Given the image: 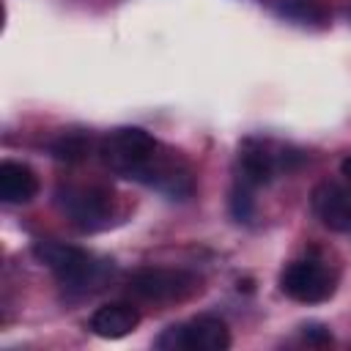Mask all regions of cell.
<instances>
[{
    "label": "cell",
    "mask_w": 351,
    "mask_h": 351,
    "mask_svg": "<svg viewBox=\"0 0 351 351\" xmlns=\"http://www.w3.org/2000/svg\"><path fill=\"white\" fill-rule=\"evenodd\" d=\"M159 151V143L140 126H121L112 129L101 143H99V159L104 167L123 178L140 181L145 167L154 162Z\"/></svg>",
    "instance_id": "6da1fadb"
},
{
    "label": "cell",
    "mask_w": 351,
    "mask_h": 351,
    "mask_svg": "<svg viewBox=\"0 0 351 351\" xmlns=\"http://www.w3.org/2000/svg\"><path fill=\"white\" fill-rule=\"evenodd\" d=\"M33 255L55 271V277L60 280V285L66 291H90V285H96L101 280V263L85 252L82 247H71L63 241H36L33 244Z\"/></svg>",
    "instance_id": "7a4b0ae2"
},
{
    "label": "cell",
    "mask_w": 351,
    "mask_h": 351,
    "mask_svg": "<svg viewBox=\"0 0 351 351\" xmlns=\"http://www.w3.org/2000/svg\"><path fill=\"white\" fill-rule=\"evenodd\" d=\"M230 346V329L217 315H197L186 324L167 326L156 337L162 351H225Z\"/></svg>",
    "instance_id": "3957f363"
},
{
    "label": "cell",
    "mask_w": 351,
    "mask_h": 351,
    "mask_svg": "<svg viewBox=\"0 0 351 351\" xmlns=\"http://www.w3.org/2000/svg\"><path fill=\"white\" fill-rule=\"evenodd\" d=\"M58 203L74 228L93 233L110 225L112 217V192L101 186H66L58 192Z\"/></svg>",
    "instance_id": "277c9868"
},
{
    "label": "cell",
    "mask_w": 351,
    "mask_h": 351,
    "mask_svg": "<svg viewBox=\"0 0 351 351\" xmlns=\"http://www.w3.org/2000/svg\"><path fill=\"white\" fill-rule=\"evenodd\" d=\"M280 291L302 304H318L326 302L335 293V274L313 258L293 261L280 274Z\"/></svg>",
    "instance_id": "5b68a950"
},
{
    "label": "cell",
    "mask_w": 351,
    "mask_h": 351,
    "mask_svg": "<svg viewBox=\"0 0 351 351\" xmlns=\"http://www.w3.org/2000/svg\"><path fill=\"white\" fill-rule=\"evenodd\" d=\"M197 277L184 269H162L148 266L129 277V293L145 302H176L189 296L197 288Z\"/></svg>",
    "instance_id": "8992f818"
},
{
    "label": "cell",
    "mask_w": 351,
    "mask_h": 351,
    "mask_svg": "<svg viewBox=\"0 0 351 351\" xmlns=\"http://www.w3.org/2000/svg\"><path fill=\"white\" fill-rule=\"evenodd\" d=\"M140 184L162 192L167 200H186L195 192V176L189 170V165L173 154H159L154 156V162L145 167Z\"/></svg>",
    "instance_id": "52a82bcc"
},
{
    "label": "cell",
    "mask_w": 351,
    "mask_h": 351,
    "mask_svg": "<svg viewBox=\"0 0 351 351\" xmlns=\"http://www.w3.org/2000/svg\"><path fill=\"white\" fill-rule=\"evenodd\" d=\"M280 167L288 170V148L274 151L263 140H244L239 145V184L244 186L269 184Z\"/></svg>",
    "instance_id": "ba28073f"
},
{
    "label": "cell",
    "mask_w": 351,
    "mask_h": 351,
    "mask_svg": "<svg viewBox=\"0 0 351 351\" xmlns=\"http://www.w3.org/2000/svg\"><path fill=\"white\" fill-rule=\"evenodd\" d=\"M313 211L329 230H351V184L324 181L310 195Z\"/></svg>",
    "instance_id": "9c48e42d"
},
{
    "label": "cell",
    "mask_w": 351,
    "mask_h": 351,
    "mask_svg": "<svg viewBox=\"0 0 351 351\" xmlns=\"http://www.w3.org/2000/svg\"><path fill=\"white\" fill-rule=\"evenodd\" d=\"M140 324V313L129 304V302H110L93 310V315L88 318V329L96 337L104 340H118L126 337L132 329H137Z\"/></svg>",
    "instance_id": "30bf717a"
},
{
    "label": "cell",
    "mask_w": 351,
    "mask_h": 351,
    "mask_svg": "<svg viewBox=\"0 0 351 351\" xmlns=\"http://www.w3.org/2000/svg\"><path fill=\"white\" fill-rule=\"evenodd\" d=\"M36 192H38V178L25 162H14V159L0 162V200L3 203H11V206L30 203Z\"/></svg>",
    "instance_id": "8fae6325"
},
{
    "label": "cell",
    "mask_w": 351,
    "mask_h": 351,
    "mask_svg": "<svg viewBox=\"0 0 351 351\" xmlns=\"http://www.w3.org/2000/svg\"><path fill=\"white\" fill-rule=\"evenodd\" d=\"M93 151V137L82 129H69V132H60L52 143H49V154L52 159L58 162H66V165H77L82 159H88V154Z\"/></svg>",
    "instance_id": "7c38bea8"
},
{
    "label": "cell",
    "mask_w": 351,
    "mask_h": 351,
    "mask_svg": "<svg viewBox=\"0 0 351 351\" xmlns=\"http://www.w3.org/2000/svg\"><path fill=\"white\" fill-rule=\"evenodd\" d=\"M250 189H252V186L236 184V189L230 192V214H233V219H239V222H250L252 214H255V203H252Z\"/></svg>",
    "instance_id": "4fadbf2b"
},
{
    "label": "cell",
    "mask_w": 351,
    "mask_h": 351,
    "mask_svg": "<svg viewBox=\"0 0 351 351\" xmlns=\"http://www.w3.org/2000/svg\"><path fill=\"white\" fill-rule=\"evenodd\" d=\"M282 14L296 16V19H324V11L313 3H304V0H288L282 5Z\"/></svg>",
    "instance_id": "5bb4252c"
},
{
    "label": "cell",
    "mask_w": 351,
    "mask_h": 351,
    "mask_svg": "<svg viewBox=\"0 0 351 351\" xmlns=\"http://www.w3.org/2000/svg\"><path fill=\"white\" fill-rule=\"evenodd\" d=\"M302 335H304V340L313 343V346H326V343H332L329 326H324V324H318V321L304 324V326H302Z\"/></svg>",
    "instance_id": "9a60e30c"
},
{
    "label": "cell",
    "mask_w": 351,
    "mask_h": 351,
    "mask_svg": "<svg viewBox=\"0 0 351 351\" xmlns=\"http://www.w3.org/2000/svg\"><path fill=\"white\" fill-rule=\"evenodd\" d=\"M340 173H343L348 181H351V156H346V159L340 162Z\"/></svg>",
    "instance_id": "2e32d148"
}]
</instances>
